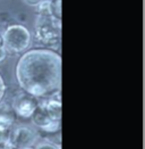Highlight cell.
I'll list each match as a JSON object with an SVG mask.
<instances>
[{"label":"cell","instance_id":"obj_15","mask_svg":"<svg viewBox=\"0 0 145 149\" xmlns=\"http://www.w3.org/2000/svg\"><path fill=\"white\" fill-rule=\"evenodd\" d=\"M23 1L27 6H30V7H36L42 0H23Z\"/></svg>","mask_w":145,"mask_h":149},{"label":"cell","instance_id":"obj_4","mask_svg":"<svg viewBox=\"0 0 145 149\" xmlns=\"http://www.w3.org/2000/svg\"><path fill=\"white\" fill-rule=\"evenodd\" d=\"M39 102L40 99H37L36 97L21 91L12 98V107L16 117L27 120L31 118V116L33 115L36 107L39 106Z\"/></svg>","mask_w":145,"mask_h":149},{"label":"cell","instance_id":"obj_11","mask_svg":"<svg viewBox=\"0 0 145 149\" xmlns=\"http://www.w3.org/2000/svg\"><path fill=\"white\" fill-rule=\"evenodd\" d=\"M9 134H10V130L0 129V147L9 143Z\"/></svg>","mask_w":145,"mask_h":149},{"label":"cell","instance_id":"obj_8","mask_svg":"<svg viewBox=\"0 0 145 149\" xmlns=\"http://www.w3.org/2000/svg\"><path fill=\"white\" fill-rule=\"evenodd\" d=\"M50 2L51 0H42L35 7L36 19H48L52 18L50 13Z\"/></svg>","mask_w":145,"mask_h":149},{"label":"cell","instance_id":"obj_6","mask_svg":"<svg viewBox=\"0 0 145 149\" xmlns=\"http://www.w3.org/2000/svg\"><path fill=\"white\" fill-rule=\"evenodd\" d=\"M16 122V115L12 111V105L8 102H0V129L12 130V125Z\"/></svg>","mask_w":145,"mask_h":149},{"label":"cell","instance_id":"obj_14","mask_svg":"<svg viewBox=\"0 0 145 149\" xmlns=\"http://www.w3.org/2000/svg\"><path fill=\"white\" fill-rule=\"evenodd\" d=\"M7 57H8V54L5 50V48H0V64H2L5 62L7 59Z\"/></svg>","mask_w":145,"mask_h":149},{"label":"cell","instance_id":"obj_2","mask_svg":"<svg viewBox=\"0 0 145 149\" xmlns=\"http://www.w3.org/2000/svg\"><path fill=\"white\" fill-rule=\"evenodd\" d=\"M5 46L3 48L8 55H19L28 49L32 42L31 31L21 23L7 25L3 31Z\"/></svg>","mask_w":145,"mask_h":149},{"label":"cell","instance_id":"obj_13","mask_svg":"<svg viewBox=\"0 0 145 149\" xmlns=\"http://www.w3.org/2000/svg\"><path fill=\"white\" fill-rule=\"evenodd\" d=\"M6 83H5V80L2 77V75L0 74V102L3 100V97L6 95Z\"/></svg>","mask_w":145,"mask_h":149},{"label":"cell","instance_id":"obj_1","mask_svg":"<svg viewBox=\"0 0 145 149\" xmlns=\"http://www.w3.org/2000/svg\"><path fill=\"white\" fill-rule=\"evenodd\" d=\"M15 76L22 91L37 99L50 97L60 91V55L48 48L26 50L15 66Z\"/></svg>","mask_w":145,"mask_h":149},{"label":"cell","instance_id":"obj_7","mask_svg":"<svg viewBox=\"0 0 145 149\" xmlns=\"http://www.w3.org/2000/svg\"><path fill=\"white\" fill-rule=\"evenodd\" d=\"M31 120H32L33 124L37 127V130L44 127V126L47 124H49L51 121H53V120L51 118V116L49 115L48 111L46 109V107H44V105L42 104L41 100H40V102H39V106L36 107V109L34 111V113H33V115L31 116Z\"/></svg>","mask_w":145,"mask_h":149},{"label":"cell","instance_id":"obj_5","mask_svg":"<svg viewBox=\"0 0 145 149\" xmlns=\"http://www.w3.org/2000/svg\"><path fill=\"white\" fill-rule=\"evenodd\" d=\"M37 133L28 126H18L10 130L9 143L15 149L32 148L36 142Z\"/></svg>","mask_w":145,"mask_h":149},{"label":"cell","instance_id":"obj_16","mask_svg":"<svg viewBox=\"0 0 145 149\" xmlns=\"http://www.w3.org/2000/svg\"><path fill=\"white\" fill-rule=\"evenodd\" d=\"M5 46V39H3V32L0 30V48H3Z\"/></svg>","mask_w":145,"mask_h":149},{"label":"cell","instance_id":"obj_17","mask_svg":"<svg viewBox=\"0 0 145 149\" xmlns=\"http://www.w3.org/2000/svg\"><path fill=\"white\" fill-rule=\"evenodd\" d=\"M0 149H15V148L12 147L10 143H7V145H5V146H1Z\"/></svg>","mask_w":145,"mask_h":149},{"label":"cell","instance_id":"obj_18","mask_svg":"<svg viewBox=\"0 0 145 149\" xmlns=\"http://www.w3.org/2000/svg\"><path fill=\"white\" fill-rule=\"evenodd\" d=\"M26 149H32V148H26Z\"/></svg>","mask_w":145,"mask_h":149},{"label":"cell","instance_id":"obj_9","mask_svg":"<svg viewBox=\"0 0 145 149\" xmlns=\"http://www.w3.org/2000/svg\"><path fill=\"white\" fill-rule=\"evenodd\" d=\"M50 13H51V17L53 19L61 22V0H51Z\"/></svg>","mask_w":145,"mask_h":149},{"label":"cell","instance_id":"obj_3","mask_svg":"<svg viewBox=\"0 0 145 149\" xmlns=\"http://www.w3.org/2000/svg\"><path fill=\"white\" fill-rule=\"evenodd\" d=\"M61 22L53 18L36 19L34 29L35 41L42 48L56 50L60 46Z\"/></svg>","mask_w":145,"mask_h":149},{"label":"cell","instance_id":"obj_10","mask_svg":"<svg viewBox=\"0 0 145 149\" xmlns=\"http://www.w3.org/2000/svg\"><path fill=\"white\" fill-rule=\"evenodd\" d=\"M12 15L8 12H0V25L7 26V25L12 24Z\"/></svg>","mask_w":145,"mask_h":149},{"label":"cell","instance_id":"obj_12","mask_svg":"<svg viewBox=\"0 0 145 149\" xmlns=\"http://www.w3.org/2000/svg\"><path fill=\"white\" fill-rule=\"evenodd\" d=\"M35 149H61V148H60V145H56V143H52L50 141H46V142L39 143L36 146Z\"/></svg>","mask_w":145,"mask_h":149}]
</instances>
